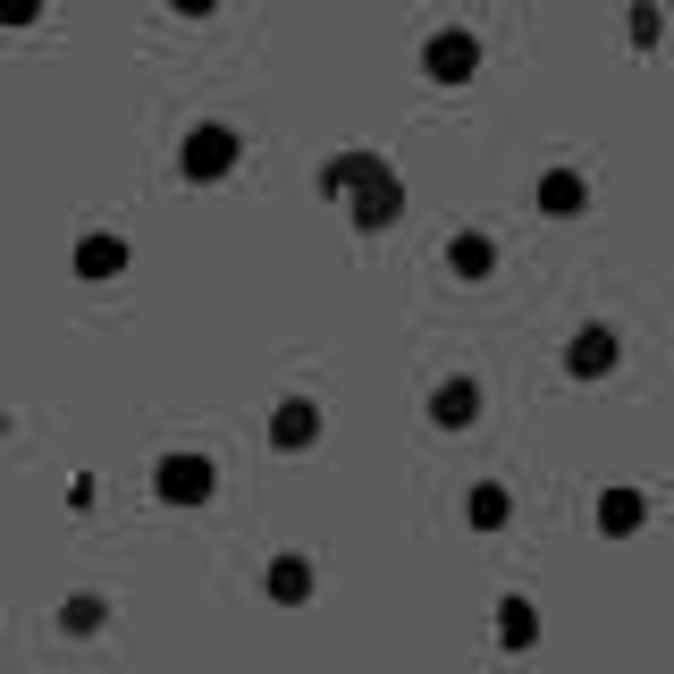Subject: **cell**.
Here are the masks:
<instances>
[{
	"instance_id": "obj_1",
	"label": "cell",
	"mask_w": 674,
	"mask_h": 674,
	"mask_svg": "<svg viewBox=\"0 0 674 674\" xmlns=\"http://www.w3.org/2000/svg\"><path fill=\"white\" fill-rule=\"evenodd\" d=\"M228 161H236V135H228V127H194L186 152H177L186 177H228Z\"/></svg>"
},
{
	"instance_id": "obj_2",
	"label": "cell",
	"mask_w": 674,
	"mask_h": 674,
	"mask_svg": "<svg viewBox=\"0 0 674 674\" xmlns=\"http://www.w3.org/2000/svg\"><path fill=\"white\" fill-rule=\"evenodd\" d=\"M421 68H430L439 85H464V76L481 68V42H473V34H430V51H421Z\"/></svg>"
},
{
	"instance_id": "obj_3",
	"label": "cell",
	"mask_w": 674,
	"mask_h": 674,
	"mask_svg": "<svg viewBox=\"0 0 674 674\" xmlns=\"http://www.w3.org/2000/svg\"><path fill=\"white\" fill-rule=\"evenodd\" d=\"M161 498H177V506L211 498V464H203V455H169L161 464Z\"/></svg>"
},
{
	"instance_id": "obj_4",
	"label": "cell",
	"mask_w": 674,
	"mask_h": 674,
	"mask_svg": "<svg viewBox=\"0 0 674 674\" xmlns=\"http://www.w3.org/2000/svg\"><path fill=\"white\" fill-rule=\"evenodd\" d=\"M354 194H363V203H354V220H363V228H388V220H396V177H388V169H371Z\"/></svg>"
},
{
	"instance_id": "obj_5",
	"label": "cell",
	"mask_w": 674,
	"mask_h": 674,
	"mask_svg": "<svg viewBox=\"0 0 674 674\" xmlns=\"http://www.w3.org/2000/svg\"><path fill=\"white\" fill-rule=\"evenodd\" d=\"M599 371H615V329H581L574 338V380H599Z\"/></svg>"
},
{
	"instance_id": "obj_6",
	"label": "cell",
	"mask_w": 674,
	"mask_h": 674,
	"mask_svg": "<svg viewBox=\"0 0 674 674\" xmlns=\"http://www.w3.org/2000/svg\"><path fill=\"white\" fill-rule=\"evenodd\" d=\"M540 211H556V220H574V211H581V177H574V169H548V177H540Z\"/></svg>"
},
{
	"instance_id": "obj_7",
	"label": "cell",
	"mask_w": 674,
	"mask_h": 674,
	"mask_svg": "<svg viewBox=\"0 0 674 674\" xmlns=\"http://www.w3.org/2000/svg\"><path fill=\"white\" fill-rule=\"evenodd\" d=\"M430 414L448 421V430H464V421L481 414V388H473V380H448V388H439V405H430Z\"/></svg>"
},
{
	"instance_id": "obj_8",
	"label": "cell",
	"mask_w": 674,
	"mask_h": 674,
	"mask_svg": "<svg viewBox=\"0 0 674 674\" xmlns=\"http://www.w3.org/2000/svg\"><path fill=\"white\" fill-rule=\"evenodd\" d=\"M489 261H498V254H489V236H455V245H448L455 279H489Z\"/></svg>"
},
{
	"instance_id": "obj_9",
	"label": "cell",
	"mask_w": 674,
	"mask_h": 674,
	"mask_svg": "<svg viewBox=\"0 0 674 674\" xmlns=\"http://www.w3.org/2000/svg\"><path fill=\"white\" fill-rule=\"evenodd\" d=\"M119 261H127V245H119V236H85V254H76V270H85V279H110Z\"/></svg>"
},
{
	"instance_id": "obj_10",
	"label": "cell",
	"mask_w": 674,
	"mask_h": 674,
	"mask_svg": "<svg viewBox=\"0 0 674 674\" xmlns=\"http://www.w3.org/2000/svg\"><path fill=\"white\" fill-rule=\"evenodd\" d=\"M599 523H608V531H633V523H641V498H599Z\"/></svg>"
},
{
	"instance_id": "obj_11",
	"label": "cell",
	"mask_w": 674,
	"mask_h": 674,
	"mask_svg": "<svg viewBox=\"0 0 674 674\" xmlns=\"http://www.w3.org/2000/svg\"><path fill=\"white\" fill-rule=\"evenodd\" d=\"M279 439H287V448H304V439H313V405H287V414H279Z\"/></svg>"
},
{
	"instance_id": "obj_12",
	"label": "cell",
	"mask_w": 674,
	"mask_h": 674,
	"mask_svg": "<svg viewBox=\"0 0 674 674\" xmlns=\"http://www.w3.org/2000/svg\"><path fill=\"white\" fill-rule=\"evenodd\" d=\"M531 641V608H523V599H506V649H523Z\"/></svg>"
},
{
	"instance_id": "obj_13",
	"label": "cell",
	"mask_w": 674,
	"mask_h": 674,
	"mask_svg": "<svg viewBox=\"0 0 674 674\" xmlns=\"http://www.w3.org/2000/svg\"><path fill=\"white\" fill-rule=\"evenodd\" d=\"M169 9H177V17H211L220 0H169Z\"/></svg>"
}]
</instances>
